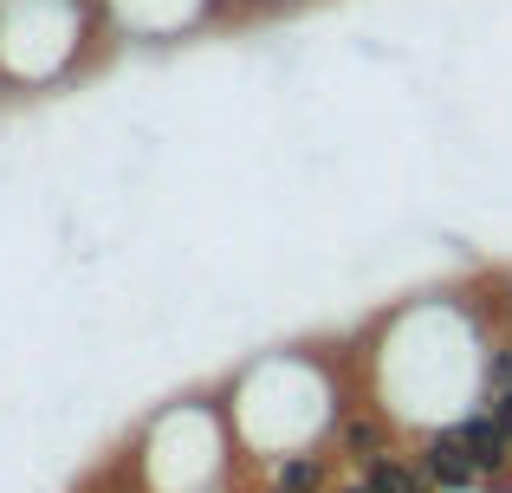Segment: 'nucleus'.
Wrapping results in <instances>:
<instances>
[{
  "mask_svg": "<svg viewBox=\"0 0 512 493\" xmlns=\"http://www.w3.org/2000/svg\"><path fill=\"white\" fill-rule=\"evenodd\" d=\"M448 429L461 435V448L474 455L480 487H487V481H500V474H512V435L500 429V416H493V409H467V416H454Z\"/></svg>",
  "mask_w": 512,
  "mask_h": 493,
  "instance_id": "1",
  "label": "nucleus"
},
{
  "mask_svg": "<svg viewBox=\"0 0 512 493\" xmlns=\"http://www.w3.org/2000/svg\"><path fill=\"white\" fill-rule=\"evenodd\" d=\"M415 461H422V474L435 481V493H480V468H474V455L461 448L454 429H435L415 448Z\"/></svg>",
  "mask_w": 512,
  "mask_h": 493,
  "instance_id": "2",
  "label": "nucleus"
},
{
  "mask_svg": "<svg viewBox=\"0 0 512 493\" xmlns=\"http://www.w3.org/2000/svg\"><path fill=\"white\" fill-rule=\"evenodd\" d=\"M389 448H396V435H389V422L376 416L370 403H350L344 416H338V455L344 461H376V455H389Z\"/></svg>",
  "mask_w": 512,
  "mask_h": 493,
  "instance_id": "3",
  "label": "nucleus"
},
{
  "mask_svg": "<svg viewBox=\"0 0 512 493\" xmlns=\"http://www.w3.org/2000/svg\"><path fill=\"white\" fill-rule=\"evenodd\" d=\"M363 481H370V493H435V481L422 474V461H409V455H376V461H363Z\"/></svg>",
  "mask_w": 512,
  "mask_h": 493,
  "instance_id": "4",
  "label": "nucleus"
},
{
  "mask_svg": "<svg viewBox=\"0 0 512 493\" xmlns=\"http://www.w3.org/2000/svg\"><path fill=\"white\" fill-rule=\"evenodd\" d=\"M331 455H273V487L279 493H325Z\"/></svg>",
  "mask_w": 512,
  "mask_h": 493,
  "instance_id": "5",
  "label": "nucleus"
},
{
  "mask_svg": "<svg viewBox=\"0 0 512 493\" xmlns=\"http://www.w3.org/2000/svg\"><path fill=\"white\" fill-rule=\"evenodd\" d=\"M487 390H512V344H500L487 357Z\"/></svg>",
  "mask_w": 512,
  "mask_h": 493,
  "instance_id": "6",
  "label": "nucleus"
},
{
  "mask_svg": "<svg viewBox=\"0 0 512 493\" xmlns=\"http://www.w3.org/2000/svg\"><path fill=\"white\" fill-rule=\"evenodd\" d=\"M338 493H370V481H363V474H357V481H350V487H338Z\"/></svg>",
  "mask_w": 512,
  "mask_h": 493,
  "instance_id": "7",
  "label": "nucleus"
}]
</instances>
